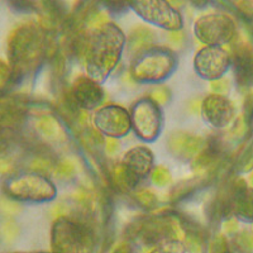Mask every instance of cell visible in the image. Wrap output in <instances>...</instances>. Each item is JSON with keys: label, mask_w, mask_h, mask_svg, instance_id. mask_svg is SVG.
Returning a JSON list of instances; mask_svg holds the SVG:
<instances>
[{"label": "cell", "mask_w": 253, "mask_h": 253, "mask_svg": "<svg viewBox=\"0 0 253 253\" xmlns=\"http://www.w3.org/2000/svg\"><path fill=\"white\" fill-rule=\"evenodd\" d=\"M105 151H107L108 153H115V152H118L119 150V143L117 139L114 138H107L105 139Z\"/></svg>", "instance_id": "cell-33"}, {"label": "cell", "mask_w": 253, "mask_h": 253, "mask_svg": "<svg viewBox=\"0 0 253 253\" xmlns=\"http://www.w3.org/2000/svg\"><path fill=\"white\" fill-rule=\"evenodd\" d=\"M35 253H48V252H35Z\"/></svg>", "instance_id": "cell-36"}, {"label": "cell", "mask_w": 253, "mask_h": 253, "mask_svg": "<svg viewBox=\"0 0 253 253\" xmlns=\"http://www.w3.org/2000/svg\"><path fill=\"white\" fill-rule=\"evenodd\" d=\"M156 41L155 32L151 31L148 27L137 26L133 29H130V33L126 38V44L129 49L130 55H133V58L139 56L143 52L148 51L152 48L153 43Z\"/></svg>", "instance_id": "cell-19"}, {"label": "cell", "mask_w": 253, "mask_h": 253, "mask_svg": "<svg viewBox=\"0 0 253 253\" xmlns=\"http://www.w3.org/2000/svg\"><path fill=\"white\" fill-rule=\"evenodd\" d=\"M57 51L49 32L38 23L27 22L13 28L8 37V57L13 72L10 84H18L37 71L44 60H53Z\"/></svg>", "instance_id": "cell-1"}, {"label": "cell", "mask_w": 253, "mask_h": 253, "mask_svg": "<svg viewBox=\"0 0 253 253\" xmlns=\"http://www.w3.org/2000/svg\"><path fill=\"white\" fill-rule=\"evenodd\" d=\"M250 182H251V185L253 186V171L251 172V175H250Z\"/></svg>", "instance_id": "cell-35"}, {"label": "cell", "mask_w": 253, "mask_h": 253, "mask_svg": "<svg viewBox=\"0 0 253 253\" xmlns=\"http://www.w3.org/2000/svg\"><path fill=\"white\" fill-rule=\"evenodd\" d=\"M122 162L129 169L139 180H144L150 176L153 170V153L150 148L143 146H137L130 148L124 153Z\"/></svg>", "instance_id": "cell-17"}, {"label": "cell", "mask_w": 253, "mask_h": 253, "mask_svg": "<svg viewBox=\"0 0 253 253\" xmlns=\"http://www.w3.org/2000/svg\"><path fill=\"white\" fill-rule=\"evenodd\" d=\"M233 216L245 223H253V187L245 180H233Z\"/></svg>", "instance_id": "cell-16"}, {"label": "cell", "mask_w": 253, "mask_h": 253, "mask_svg": "<svg viewBox=\"0 0 253 253\" xmlns=\"http://www.w3.org/2000/svg\"><path fill=\"white\" fill-rule=\"evenodd\" d=\"M177 57L171 49L152 47L135 58L130 66V76L137 83H158L175 71Z\"/></svg>", "instance_id": "cell-6"}, {"label": "cell", "mask_w": 253, "mask_h": 253, "mask_svg": "<svg viewBox=\"0 0 253 253\" xmlns=\"http://www.w3.org/2000/svg\"><path fill=\"white\" fill-rule=\"evenodd\" d=\"M246 123L248 126H252L253 123V90H251L245 99V114H243Z\"/></svg>", "instance_id": "cell-29"}, {"label": "cell", "mask_w": 253, "mask_h": 253, "mask_svg": "<svg viewBox=\"0 0 253 253\" xmlns=\"http://www.w3.org/2000/svg\"><path fill=\"white\" fill-rule=\"evenodd\" d=\"M234 18L225 12H211L199 17L194 23V35L205 46H223L238 38Z\"/></svg>", "instance_id": "cell-7"}, {"label": "cell", "mask_w": 253, "mask_h": 253, "mask_svg": "<svg viewBox=\"0 0 253 253\" xmlns=\"http://www.w3.org/2000/svg\"><path fill=\"white\" fill-rule=\"evenodd\" d=\"M91 122L95 129L107 138H122L133 129L130 113L126 108L112 104L95 110Z\"/></svg>", "instance_id": "cell-10"}, {"label": "cell", "mask_w": 253, "mask_h": 253, "mask_svg": "<svg viewBox=\"0 0 253 253\" xmlns=\"http://www.w3.org/2000/svg\"><path fill=\"white\" fill-rule=\"evenodd\" d=\"M126 38L123 31L113 22L91 31L85 55L86 75L101 84L118 66Z\"/></svg>", "instance_id": "cell-2"}, {"label": "cell", "mask_w": 253, "mask_h": 253, "mask_svg": "<svg viewBox=\"0 0 253 253\" xmlns=\"http://www.w3.org/2000/svg\"><path fill=\"white\" fill-rule=\"evenodd\" d=\"M51 242L52 253H91V223L85 216H58L52 224Z\"/></svg>", "instance_id": "cell-3"}, {"label": "cell", "mask_w": 253, "mask_h": 253, "mask_svg": "<svg viewBox=\"0 0 253 253\" xmlns=\"http://www.w3.org/2000/svg\"><path fill=\"white\" fill-rule=\"evenodd\" d=\"M134 198L137 203H139L141 207L146 208V209H153L158 203L156 194L148 189H139L134 191Z\"/></svg>", "instance_id": "cell-24"}, {"label": "cell", "mask_w": 253, "mask_h": 253, "mask_svg": "<svg viewBox=\"0 0 253 253\" xmlns=\"http://www.w3.org/2000/svg\"><path fill=\"white\" fill-rule=\"evenodd\" d=\"M112 253H133V246L129 242H121L113 248Z\"/></svg>", "instance_id": "cell-32"}, {"label": "cell", "mask_w": 253, "mask_h": 253, "mask_svg": "<svg viewBox=\"0 0 253 253\" xmlns=\"http://www.w3.org/2000/svg\"><path fill=\"white\" fill-rule=\"evenodd\" d=\"M237 172L246 173L253 171V143L245 148V151L238 156L234 166Z\"/></svg>", "instance_id": "cell-21"}, {"label": "cell", "mask_w": 253, "mask_h": 253, "mask_svg": "<svg viewBox=\"0 0 253 253\" xmlns=\"http://www.w3.org/2000/svg\"><path fill=\"white\" fill-rule=\"evenodd\" d=\"M184 33H182L181 31L178 32H170L169 33V40H171V42H172L173 44H182V42H184Z\"/></svg>", "instance_id": "cell-34"}, {"label": "cell", "mask_w": 253, "mask_h": 253, "mask_svg": "<svg viewBox=\"0 0 253 253\" xmlns=\"http://www.w3.org/2000/svg\"><path fill=\"white\" fill-rule=\"evenodd\" d=\"M208 253H232V250L227 238L221 233H218L210 241Z\"/></svg>", "instance_id": "cell-26"}, {"label": "cell", "mask_w": 253, "mask_h": 253, "mask_svg": "<svg viewBox=\"0 0 253 253\" xmlns=\"http://www.w3.org/2000/svg\"><path fill=\"white\" fill-rule=\"evenodd\" d=\"M209 87L210 90L213 91V94L223 95V96H225L230 89V83L227 78H220V79H216V80L210 81Z\"/></svg>", "instance_id": "cell-28"}, {"label": "cell", "mask_w": 253, "mask_h": 253, "mask_svg": "<svg viewBox=\"0 0 253 253\" xmlns=\"http://www.w3.org/2000/svg\"><path fill=\"white\" fill-rule=\"evenodd\" d=\"M185 250H186L185 243L178 239H172L156 246L151 253H185Z\"/></svg>", "instance_id": "cell-25"}, {"label": "cell", "mask_w": 253, "mask_h": 253, "mask_svg": "<svg viewBox=\"0 0 253 253\" xmlns=\"http://www.w3.org/2000/svg\"><path fill=\"white\" fill-rule=\"evenodd\" d=\"M230 66V53L220 46H204L196 52L194 57L196 74L209 81L223 78Z\"/></svg>", "instance_id": "cell-11"}, {"label": "cell", "mask_w": 253, "mask_h": 253, "mask_svg": "<svg viewBox=\"0 0 253 253\" xmlns=\"http://www.w3.org/2000/svg\"><path fill=\"white\" fill-rule=\"evenodd\" d=\"M230 60L237 86L251 91L253 87V44L237 38L232 46Z\"/></svg>", "instance_id": "cell-13"}, {"label": "cell", "mask_w": 253, "mask_h": 253, "mask_svg": "<svg viewBox=\"0 0 253 253\" xmlns=\"http://www.w3.org/2000/svg\"><path fill=\"white\" fill-rule=\"evenodd\" d=\"M200 112L203 119L209 126L216 129H224L233 123L236 107L227 96L210 94L200 104Z\"/></svg>", "instance_id": "cell-12"}, {"label": "cell", "mask_w": 253, "mask_h": 253, "mask_svg": "<svg viewBox=\"0 0 253 253\" xmlns=\"http://www.w3.org/2000/svg\"><path fill=\"white\" fill-rule=\"evenodd\" d=\"M72 99L81 110H92L101 105L104 100V90L100 84L90 79L87 75H81L74 80L70 89Z\"/></svg>", "instance_id": "cell-14"}, {"label": "cell", "mask_w": 253, "mask_h": 253, "mask_svg": "<svg viewBox=\"0 0 253 253\" xmlns=\"http://www.w3.org/2000/svg\"><path fill=\"white\" fill-rule=\"evenodd\" d=\"M221 228L224 233H236L238 230V219L236 216H230L223 220L221 223Z\"/></svg>", "instance_id": "cell-31"}, {"label": "cell", "mask_w": 253, "mask_h": 253, "mask_svg": "<svg viewBox=\"0 0 253 253\" xmlns=\"http://www.w3.org/2000/svg\"><path fill=\"white\" fill-rule=\"evenodd\" d=\"M134 13L148 23L169 32H178L184 27L181 13L165 0H142L129 4Z\"/></svg>", "instance_id": "cell-8"}, {"label": "cell", "mask_w": 253, "mask_h": 253, "mask_svg": "<svg viewBox=\"0 0 253 253\" xmlns=\"http://www.w3.org/2000/svg\"><path fill=\"white\" fill-rule=\"evenodd\" d=\"M37 132L52 142H65L67 138L62 124L52 114H41L35 122Z\"/></svg>", "instance_id": "cell-20"}, {"label": "cell", "mask_w": 253, "mask_h": 253, "mask_svg": "<svg viewBox=\"0 0 253 253\" xmlns=\"http://www.w3.org/2000/svg\"><path fill=\"white\" fill-rule=\"evenodd\" d=\"M205 141L203 137L194 133L177 130L169 135L167 138V150L175 157L180 160H191L198 156V153L204 148Z\"/></svg>", "instance_id": "cell-15"}, {"label": "cell", "mask_w": 253, "mask_h": 253, "mask_svg": "<svg viewBox=\"0 0 253 253\" xmlns=\"http://www.w3.org/2000/svg\"><path fill=\"white\" fill-rule=\"evenodd\" d=\"M76 172V166L75 162L70 160V158H61L58 160L57 165L55 167V176L60 180H66V178L71 177L74 173Z\"/></svg>", "instance_id": "cell-23"}, {"label": "cell", "mask_w": 253, "mask_h": 253, "mask_svg": "<svg viewBox=\"0 0 253 253\" xmlns=\"http://www.w3.org/2000/svg\"><path fill=\"white\" fill-rule=\"evenodd\" d=\"M132 126L138 138L144 142H153L162 129V113L160 105L144 98L135 101L130 109Z\"/></svg>", "instance_id": "cell-9"}, {"label": "cell", "mask_w": 253, "mask_h": 253, "mask_svg": "<svg viewBox=\"0 0 253 253\" xmlns=\"http://www.w3.org/2000/svg\"><path fill=\"white\" fill-rule=\"evenodd\" d=\"M151 178H152L153 184L160 187L167 186L172 182V176H171L170 170L164 165H158V166L153 167Z\"/></svg>", "instance_id": "cell-22"}, {"label": "cell", "mask_w": 253, "mask_h": 253, "mask_svg": "<svg viewBox=\"0 0 253 253\" xmlns=\"http://www.w3.org/2000/svg\"><path fill=\"white\" fill-rule=\"evenodd\" d=\"M0 76H1V89H5L6 84L10 85L12 83V76H13V72L10 66H8L4 61L0 62Z\"/></svg>", "instance_id": "cell-30"}, {"label": "cell", "mask_w": 253, "mask_h": 253, "mask_svg": "<svg viewBox=\"0 0 253 253\" xmlns=\"http://www.w3.org/2000/svg\"><path fill=\"white\" fill-rule=\"evenodd\" d=\"M151 100L155 101L157 105H166L171 99V92L169 87H166L165 85H160V86H156L155 89L151 90L150 94Z\"/></svg>", "instance_id": "cell-27"}, {"label": "cell", "mask_w": 253, "mask_h": 253, "mask_svg": "<svg viewBox=\"0 0 253 253\" xmlns=\"http://www.w3.org/2000/svg\"><path fill=\"white\" fill-rule=\"evenodd\" d=\"M109 176L114 189L123 194L134 193L137 186L141 182V180L135 176V173L132 172L122 161L113 165Z\"/></svg>", "instance_id": "cell-18"}, {"label": "cell", "mask_w": 253, "mask_h": 253, "mask_svg": "<svg viewBox=\"0 0 253 253\" xmlns=\"http://www.w3.org/2000/svg\"><path fill=\"white\" fill-rule=\"evenodd\" d=\"M4 193L9 199L22 203H44L57 195L55 184L37 172H15L4 182Z\"/></svg>", "instance_id": "cell-4"}, {"label": "cell", "mask_w": 253, "mask_h": 253, "mask_svg": "<svg viewBox=\"0 0 253 253\" xmlns=\"http://www.w3.org/2000/svg\"><path fill=\"white\" fill-rule=\"evenodd\" d=\"M181 232L182 227L178 215L160 213L130 223L126 229V236L130 239H139L147 246H158L164 242L177 239Z\"/></svg>", "instance_id": "cell-5"}]
</instances>
